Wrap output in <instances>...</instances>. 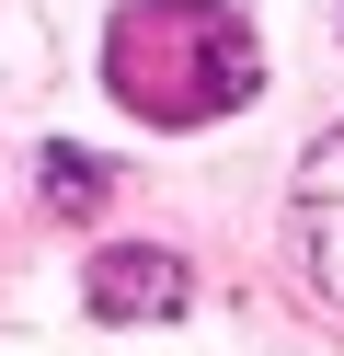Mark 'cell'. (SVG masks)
I'll return each mask as SVG.
<instances>
[{"instance_id": "obj_1", "label": "cell", "mask_w": 344, "mask_h": 356, "mask_svg": "<svg viewBox=\"0 0 344 356\" xmlns=\"http://www.w3.org/2000/svg\"><path fill=\"white\" fill-rule=\"evenodd\" d=\"M104 70H115V104L149 127H206L264 81L252 35L229 24L218 0H126L104 35Z\"/></svg>"}, {"instance_id": "obj_4", "label": "cell", "mask_w": 344, "mask_h": 356, "mask_svg": "<svg viewBox=\"0 0 344 356\" xmlns=\"http://www.w3.org/2000/svg\"><path fill=\"white\" fill-rule=\"evenodd\" d=\"M46 195H58L69 218H92L104 207V161H92V149H46Z\"/></svg>"}, {"instance_id": "obj_3", "label": "cell", "mask_w": 344, "mask_h": 356, "mask_svg": "<svg viewBox=\"0 0 344 356\" xmlns=\"http://www.w3.org/2000/svg\"><path fill=\"white\" fill-rule=\"evenodd\" d=\"M92 310L104 322H161V310H183V264L172 253H104L92 264Z\"/></svg>"}, {"instance_id": "obj_2", "label": "cell", "mask_w": 344, "mask_h": 356, "mask_svg": "<svg viewBox=\"0 0 344 356\" xmlns=\"http://www.w3.org/2000/svg\"><path fill=\"white\" fill-rule=\"evenodd\" d=\"M298 230H310V276L344 299V127L310 149V172H298Z\"/></svg>"}]
</instances>
